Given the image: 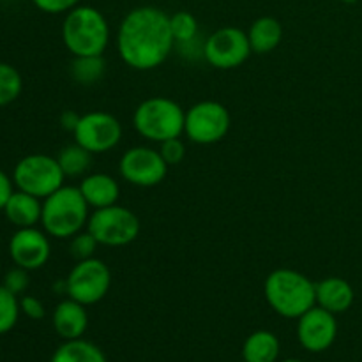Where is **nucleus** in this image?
I'll return each mask as SVG.
<instances>
[{
	"label": "nucleus",
	"instance_id": "obj_31",
	"mask_svg": "<svg viewBox=\"0 0 362 362\" xmlns=\"http://www.w3.org/2000/svg\"><path fill=\"white\" fill-rule=\"evenodd\" d=\"M20 310L25 317L30 320H41L45 318V304L34 296H23L20 299Z\"/></svg>",
	"mask_w": 362,
	"mask_h": 362
},
{
	"label": "nucleus",
	"instance_id": "obj_18",
	"mask_svg": "<svg viewBox=\"0 0 362 362\" xmlns=\"http://www.w3.org/2000/svg\"><path fill=\"white\" fill-rule=\"evenodd\" d=\"M4 212H6V218L9 219L11 225H14L16 228H30V226L41 223V198L18 189L11 194L6 207H4Z\"/></svg>",
	"mask_w": 362,
	"mask_h": 362
},
{
	"label": "nucleus",
	"instance_id": "obj_10",
	"mask_svg": "<svg viewBox=\"0 0 362 362\" xmlns=\"http://www.w3.org/2000/svg\"><path fill=\"white\" fill-rule=\"evenodd\" d=\"M247 32L237 27L218 28L204 42V57L216 69H235L251 55Z\"/></svg>",
	"mask_w": 362,
	"mask_h": 362
},
{
	"label": "nucleus",
	"instance_id": "obj_29",
	"mask_svg": "<svg viewBox=\"0 0 362 362\" xmlns=\"http://www.w3.org/2000/svg\"><path fill=\"white\" fill-rule=\"evenodd\" d=\"M28 283H30V279H28V271L27 269L18 267V265L14 269H11V271L4 276V286H6L9 292H13L14 296L25 293V290L28 288Z\"/></svg>",
	"mask_w": 362,
	"mask_h": 362
},
{
	"label": "nucleus",
	"instance_id": "obj_11",
	"mask_svg": "<svg viewBox=\"0 0 362 362\" xmlns=\"http://www.w3.org/2000/svg\"><path fill=\"white\" fill-rule=\"evenodd\" d=\"M73 134L74 141L90 154H105L122 140V124L108 112H88L80 117Z\"/></svg>",
	"mask_w": 362,
	"mask_h": 362
},
{
	"label": "nucleus",
	"instance_id": "obj_33",
	"mask_svg": "<svg viewBox=\"0 0 362 362\" xmlns=\"http://www.w3.org/2000/svg\"><path fill=\"white\" fill-rule=\"evenodd\" d=\"M80 117L76 112H71V110H67V112H64L62 115H60V124H62V127L66 131H71L73 133L74 129H76L78 122H80Z\"/></svg>",
	"mask_w": 362,
	"mask_h": 362
},
{
	"label": "nucleus",
	"instance_id": "obj_14",
	"mask_svg": "<svg viewBox=\"0 0 362 362\" xmlns=\"http://www.w3.org/2000/svg\"><path fill=\"white\" fill-rule=\"evenodd\" d=\"M9 255L14 265L27 269L28 272L45 267L52 255L48 233L41 232L35 226L18 228L9 240Z\"/></svg>",
	"mask_w": 362,
	"mask_h": 362
},
{
	"label": "nucleus",
	"instance_id": "obj_17",
	"mask_svg": "<svg viewBox=\"0 0 362 362\" xmlns=\"http://www.w3.org/2000/svg\"><path fill=\"white\" fill-rule=\"evenodd\" d=\"M80 191L88 207L105 209L115 205L120 197V186L108 173H90L80 182Z\"/></svg>",
	"mask_w": 362,
	"mask_h": 362
},
{
	"label": "nucleus",
	"instance_id": "obj_25",
	"mask_svg": "<svg viewBox=\"0 0 362 362\" xmlns=\"http://www.w3.org/2000/svg\"><path fill=\"white\" fill-rule=\"evenodd\" d=\"M170 28H172V35L175 42H186L194 41L198 34V21L194 14L187 13V11H177L170 16Z\"/></svg>",
	"mask_w": 362,
	"mask_h": 362
},
{
	"label": "nucleus",
	"instance_id": "obj_16",
	"mask_svg": "<svg viewBox=\"0 0 362 362\" xmlns=\"http://www.w3.org/2000/svg\"><path fill=\"white\" fill-rule=\"evenodd\" d=\"M315 299L317 306L339 315L352 308L356 293L352 285L343 278H325L315 283Z\"/></svg>",
	"mask_w": 362,
	"mask_h": 362
},
{
	"label": "nucleus",
	"instance_id": "obj_1",
	"mask_svg": "<svg viewBox=\"0 0 362 362\" xmlns=\"http://www.w3.org/2000/svg\"><path fill=\"white\" fill-rule=\"evenodd\" d=\"M173 45L170 16L158 7L141 6L129 11L117 30V52L131 69L159 67L168 59Z\"/></svg>",
	"mask_w": 362,
	"mask_h": 362
},
{
	"label": "nucleus",
	"instance_id": "obj_5",
	"mask_svg": "<svg viewBox=\"0 0 362 362\" xmlns=\"http://www.w3.org/2000/svg\"><path fill=\"white\" fill-rule=\"evenodd\" d=\"M186 112L173 99L158 98L145 99L133 113V126L145 140L163 144L184 133Z\"/></svg>",
	"mask_w": 362,
	"mask_h": 362
},
{
	"label": "nucleus",
	"instance_id": "obj_2",
	"mask_svg": "<svg viewBox=\"0 0 362 362\" xmlns=\"http://www.w3.org/2000/svg\"><path fill=\"white\" fill-rule=\"evenodd\" d=\"M62 41L74 57H101L110 42V25L105 14L92 6L71 9L64 18Z\"/></svg>",
	"mask_w": 362,
	"mask_h": 362
},
{
	"label": "nucleus",
	"instance_id": "obj_9",
	"mask_svg": "<svg viewBox=\"0 0 362 362\" xmlns=\"http://www.w3.org/2000/svg\"><path fill=\"white\" fill-rule=\"evenodd\" d=\"M230 124H232L230 113L221 103L200 101L186 112L184 134L193 144L212 145L221 141L228 134Z\"/></svg>",
	"mask_w": 362,
	"mask_h": 362
},
{
	"label": "nucleus",
	"instance_id": "obj_27",
	"mask_svg": "<svg viewBox=\"0 0 362 362\" xmlns=\"http://www.w3.org/2000/svg\"><path fill=\"white\" fill-rule=\"evenodd\" d=\"M99 243L95 240V237L92 235L88 230H81L80 233L71 239V255L80 260H88V258H94L95 250H98Z\"/></svg>",
	"mask_w": 362,
	"mask_h": 362
},
{
	"label": "nucleus",
	"instance_id": "obj_12",
	"mask_svg": "<svg viewBox=\"0 0 362 362\" xmlns=\"http://www.w3.org/2000/svg\"><path fill=\"white\" fill-rule=\"evenodd\" d=\"M170 166L161 152L151 147H133L120 158L119 172L126 182L138 187H154L165 180Z\"/></svg>",
	"mask_w": 362,
	"mask_h": 362
},
{
	"label": "nucleus",
	"instance_id": "obj_15",
	"mask_svg": "<svg viewBox=\"0 0 362 362\" xmlns=\"http://www.w3.org/2000/svg\"><path fill=\"white\" fill-rule=\"evenodd\" d=\"M85 308L87 306L69 297L57 304L52 322L60 338L71 341V339H80L85 334L88 327V315Z\"/></svg>",
	"mask_w": 362,
	"mask_h": 362
},
{
	"label": "nucleus",
	"instance_id": "obj_8",
	"mask_svg": "<svg viewBox=\"0 0 362 362\" xmlns=\"http://www.w3.org/2000/svg\"><path fill=\"white\" fill-rule=\"evenodd\" d=\"M112 286L110 267L99 258L80 260L66 279V293L69 299L78 300L83 306L98 304L106 297Z\"/></svg>",
	"mask_w": 362,
	"mask_h": 362
},
{
	"label": "nucleus",
	"instance_id": "obj_35",
	"mask_svg": "<svg viewBox=\"0 0 362 362\" xmlns=\"http://www.w3.org/2000/svg\"><path fill=\"white\" fill-rule=\"evenodd\" d=\"M343 4H356V2H359V0H341Z\"/></svg>",
	"mask_w": 362,
	"mask_h": 362
},
{
	"label": "nucleus",
	"instance_id": "obj_30",
	"mask_svg": "<svg viewBox=\"0 0 362 362\" xmlns=\"http://www.w3.org/2000/svg\"><path fill=\"white\" fill-rule=\"evenodd\" d=\"M32 4L42 13L62 14L69 13L71 9L80 6V0H32Z\"/></svg>",
	"mask_w": 362,
	"mask_h": 362
},
{
	"label": "nucleus",
	"instance_id": "obj_13",
	"mask_svg": "<svg viewBox=\"0 0 362 362\" xmlns=\"http://www.w3.org/2000/svg\"><path fill=\"white\" fill-rule=\"evenodd\" d=\"M297 320V338L304 350L320 354L334 345L338 336V322L334 313L320 306H313Z\"/></svg>",
	"mask_w": 362,
	"mask_h": 362
},
{
	"label": "nucleus",
	"instance_id": "obj_20",
	"mask_svg": "<svg viewBox=\"0 0 362 362\" xmlns=\"http://www.w3.org/2000/svg\"><path fill=\"white\" fill-rule=\"evenodd\" d=\"M281 343L271 331H255L243 345L244 362H278Z\"/></svg>",
	"mask_w": 362,
	"mask_h": 362
},
{
	"label": "nucleus",
	"instance_id": "obj_28",
	"mask_svg": "<svg viewBox=\"0 0 362 362\" xmlns=\"http://www.w3.org/2000/svg\"><path fill=\"white\" fill-rule=\"evenodd\" d=\"M159 145H161V147H159V152H161L163 159H165L168 166L179 165V163L184 159V156H186V145H184V141L180 140V136L172 138V140H166Z\"/></svg>",
	"mask_w": 362,
	"mask_h": 362
},
{
	"label": "nucleus",
	"instance_id": "obj_24",
	"mask_svg": "<svg viewBox=\"0 0 362 362\" xmlns=\"http://www.w3.org/2000/svg\"><path fill=\"white\" fill-rule=\"evenodd\" d=\"M23 88V80L16 67L0 62V106H7L16 101Z\"/></svg>",
	"mask_w": 362,
	"mask_h": 362
},
{
	"label": "nucleus",
	"instance_id": "obj_21",
	"mask_svg": "<svg viewBox=\"0 0 362 362\" xmlns=\"http://www.w3.org/2000/svg\"><path fill=\"white\" fill-rule=\"evenodd\" d=\"M49 362H108L103 350L87 339H71L62 343Z\"/></svg>",
	"mask_w": 362,
	"mask_h": 362
},
{
	"label": "nucleus",
	"instance_id": "obj_34",
	"mask_svg": "<svg viewBox=\"0 0 362 362\" xmlns=\"http://www.w3.org/2000/svg\"><path fill=\"white\" fill-rule=\"evenodd\" d=\"M281 362H306V361H300V359H285V361H281Z\"/></svg>",
	"mask_w": 362,
	"mask_h": 362
},
{
	"label": "nucleus",
	"instance_id": "obj_23",
	"mask_svg": "<svg viewBox=\"0 0 362 362\" xmlns=\"http://www.w3.org/2000/svg\"><path fill=\"white\" fill-rule=\"evenodd\" d=\"M105 60L101 57H74L73 78L81 85L98 83L105 74Z\"/></svg>",
	"mask_w": 362,
	"mask_h": 362
},
{
	"label": "nucleus",
	"instance_id": "obj_7",
	"mask_svg": "<svg viewBox=\"0 0 362 362\" xmlns=\"http://www.w3.org/2000/svg\"><path fill=\"white\" fill-rule=\"evenodd\" d=\"M87 230L95 237L99 246H127L140 235V219L122 205L95 209L87 223Z\"/></svg>",
	"mask_w": 362,
	"mask_h": 362
},
{
	"label": "nucleus",
	"instance_id": "obj_4",
	"mask_svg": "<svg viewBox=\"0 0 362 362\" xmlns=\"http://www.w3.org/2000/svg\"><path fill=\"white\" fill-rule=\"evenodd\" d=\"M88 204L80 187L62 186L42 202L41 225L49 237L73 239L76 233L87 228Z\"/></svg>",
	"mask_w": 362,
	"mask_h": 362
},
{
	"label": "nucleus",
	"instance_id": "obj_6",
	"mask_svg": "<svg viewBox=\"0 0 362 362\" xmlns=\"http://www.w3.org/2000/svg\"><path fill=\"white\" fill-rule=\"evenodd\" d=\"M62 168L59 159L46 154H30L25 156L18 161L13 172V182L20 191L45 200L59 187L64 186Z\"/></svg>",
	"mask_w": 362,
	"mask_h": 362
},
{
	"label": "nucleus",
	"instance_id": "obj_22",
	"mask_svg": "<svg viewBox=\"0 0 362 362\" xmlns=\"http://www.w3.org/2000/svg\"><path fill=\"white\" fill-rule=\"evenodd\" d=\"M57 159H59V165L66 177H81L92 165V154L87 148L78 145L76 141L73 145L64 147L57 156Z\"/></svg>",
	"mask_w": 362,
	"mask_h": 362
},
{
	"label": "nucleus",
	"instance_id": "obj_19",
	"mask_svg": "<svg viewBox=\"0 0 362 362\" xmlns=\"http://www.w3.org/2000/svg\"><path fill=\"white\" fill-rule=\"evenodd\" d=\"M251 52L258 55L274 52L283 39V27L276 18L262 16L253 21V25L247 30Z\"/></svg>",
	"mask_w": 362,
	"mask_h": 362
},
{
	"label": "nucleus",
	"instance_id": "obj_3",
	"mask_svg": "<svg viewBox=\"0 0 362 362\" xmlns=\"http://www.w3.org/2000/svg\"><path fill=\"white\" fill-rule=\"evenodd\" d=\"M269 306L283 318H299L317 306L315 283L293 269H276L264 285Z\"/></svg>",
	"mask_w": 362,
	"mask_h": 362
},
{
	"label": "nucleus",
	"instance_id": "obj_26",
	"mask_svg": "<svg viewBox=\"0 0 362 362\" xmlns=\"http://www.w3.org/2000/svg\"><path fill=\"white\" fill-rule=\"evenodd\" d=\"M20 300L18 296L0 285V334H6L16 325L20 317Z\"/></svg>",
	"mask_w": 362,
	"mask_h": 362
},
{
	"label": "nucleus",
	"instance_id": "obj_32",
	"mask_svg": "<svg viewBox=\"0 0 362 362\" xmlns=\"http://www.w3.org/2000/svg\"><path fill=\"white\" fill-rule=\"evenodd\" d=\"M13 193V180L0 170V211H4L7 200H9Z\"/></svg>",
	"mask_w": 362,
	"mask_h": 362
}]
</instances>
